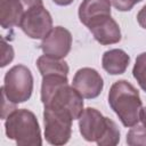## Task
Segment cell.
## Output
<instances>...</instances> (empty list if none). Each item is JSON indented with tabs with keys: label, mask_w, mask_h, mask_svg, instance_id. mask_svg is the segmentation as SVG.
I'll use <instances>...</instances> for the list:
<instances>
[{
	"label": "cell",
	"mask_w": 146,
	"mask_h": 146,
	"mask_svg": "<svg viewBox=\"0 0 146 146\" xmlns=\"http://www.w3.org/2000/svg\"><path fill=\"white\" fill-rule=\"evenodd\" d=\"M56 5H58V6H68V5H71L74 0H52Z\"/></svg>",
	"instance_id": "cell-21"
},
{
	"label": "cell",
	"mask_w": 146,
	"mask_h": 146,
	"mask_svg": "<svg viewBox=\"0 0 146 146\" xmlns=\"http://www.w3.org/2000/svg\"><path fill=\"white\" fill-rule=\"evenodd\" d=\"M143 0H111V3L115 7V9L120 11H129L133 8V6Z\"/></svg>",
	"instance_id": "cell-17"
},
{
	"label": "cell",
	"mask_w": 146,
	"mask_h": 146,
	"mask_svg": "<svg viewBox=\"0 0 146 146\" xmlns=\"http://www.w3.org/2000/svg\"><path fill=\"white\" fill-rule=\"evenodd\" d=\"M24 6L19 0H0V18L3 29L19 25L24 14Z\"/></svg>",
	"instance_id": "cell-11"
},
{
	"label": "cell",
	"mask_w": 146,
	"mask_h": 146,
	"mask_svg": "<svg viewBox=\"0 0 146 146\" xmlns=\"http://www.w3.org/2000/svg\"><path fill=\"white\" fill-rule=\"evenodd\" d=\"M139 121L141 122L143 127L146 129V107H141L139 113Z\"/></svg>",
	"instance_id": "cell-20"
},
{
	"label": "cell",
	"mask_w": 146,
	"mask_h": 146,
	"mask_svg": "<svg viewBox=\"0 0 146 146\" xmlns=\"http://www.w3.org/2000/svg\"><path fill=\"white\" fill-rule=\"evenodd\" d=\"M72 86L86 99H94L98 97L104 88L102 75L91 67H82L76 71L73 76Z\"/></svg>",
	"instance_id": "cell-9"
},
{
	"label": "cell",
	"mask_w": 146,
	"mask_h": 146,
	"mask_svg": "<svg viewBox=\"0 0 146 146\" xmlns=\"http://www.w3.org/2000/svg\"><path fill=\"white\" fill-rule=\"evenodd\" d=\"M36 66L39 68V72L41 75H47V74H68V65L65 60L63 59H57L47 55H42L38 58L36 60Z\"/></svg>",
	"instance_id": "cell-13"
},
{
	"label": "cell",
	"mask_w": 146,
	"mask_h": 146,
	"mask_svg": "<svg viewBox=\"0 0 146 146\" xmlns=\"http://www.w3.org/2000/svg\"><path fill=\"white\" fill-rule=\"evenodd\" d=\"M111 0H82L79 6V18L83 25L102 15H111Z\"/></svg>",
	"instance_id": "cell-12"
},
{
	"label": "cell",
	"mask_w": 146,
	"mask_h": 146,
	"mask_svg": "<svg viewBox=\"0 0 146 146\" xmlns=\"http://www.w3.org/2000/svg\"><path fill=\"white\" fill-rule=\"evenodd\" d=\"M108 104L124 127L131 128L138 124L143 103L139 91L129 81L119 80L112 84L108 91Z\"/></svg>",
	"instance_id": "cell-1"
},
{
	"label": "cell",
	"mask_w": 146,
	"mask_h": 146,
	"mask_svg": "<svg viewBox=\"0 0 146 146\" xmlns=\"http://www.w3.org/2000/svg\"><path fill=\"white\" fill-rule=\"evenodd\" d=\"M31 39H43L52 30V18L43 5L27 8L18 25Z\"/></svg>",
	"instance_id": "cell-6"
},
{
	"label": "cell",
	"mask_w": 146,
	"mask_h": 146,
	"mask_svg": "<svg viewBox=\"0 0 146 146\" xmlns=\"http://www.w3.org/2000/svg\"><path fill=\"white\" fill-rule=\"evenodd\" d=\"M72 114L57 107H44L43 123L44 138L50 145L59 146L66 144L72 135Z\"/></svg>",
	"instance_id": "cell-5"
},
{
	"label": "cell",
	"mask_w": 146,
	"mask_h": 146,
	"mask_svg": "<svg viewBox=\"0 0 146 146\" xmlns=\"http://www.w3.org/2000/svg\"><path fill=\"white\" fill-rule=\"evenodd\" d=\"M72 47V34L71 32L63 27L56 26L48 33L47 36L42 39L40 49L47 56L63 59L71 51Z\"/></svg>",
	"instance_id": "cell-7"
},
{
	"label": "cell",
	"mask_w": 146,
	"mask_h": 146,
	"mask_svg": "<svg viewBox=\"0 0 146 146\" xmlns=\"http://www.w3.org/2000/svg\"><path fill=\"white\" fill-rule=\"evenodd\" d=\"M95 40L103 46L117 43L121 40L120 26L111 15H102L92 18L86 25Z\"/></svg>",
	"instance_id": "cell-8"
},
{
	"label": "cell",
	"mask_w": 146,
	"mask_h": 146,
	"mask_svg": "<svg viewBox=\"0 0 146 146\" xmlns=\"http://www.w3.org/2000/svg\"><path fill=\"white\" fill-rule=\"evenodd\" d=\"M130 63V56L122 49H110L102 57L103 68L112 75L123 74Z\"/></svg>",
	"instance_id": "cell-10"
},
{
	"label": "cell",
	"mask_w": 146,
	"mask_h": 146,
	"mask_svg": "<svg viewBox=\"0 0 146 146\" xmlns=\"http://www.w3.org/2000/svg\"><path fill=\"white\" fill-rule=\"evenodd\" d=\"M33 91V75L25 65L18 64L7 71L1 87L2 96L11 104L24 103Z\"/></svg>",
	"instance_id": "cell-4"
},
{
	"label": "cell",
	"mask_w": 146,
	"mask_h": 146,
	"mask_svg": "<svg viewBox=\"0 0 146 146\" xmlns=\"http://www.w3.org/2000/svg\"><path fill=\"white\" fill-rule=\"evenodd\" d=\"M127 144L130 146H146V129L143 125H133L127 133Z\"/></svg>",
	"instance_id": "cell-15"
},
{
	"label": "cell",
	"mask_w": 146,
	"mask_h": 146,
	"mask_svg": "<svg viewBox=\"0 0 146 146\" xmlns=\"http://www.w3.org/2000/svg\"><path fill=\"white\" fill-rule=\"evenodd\" d=\"M2 56H1V67H5L6 65H8L13 59H14V49L13 47L6 42V40L2 38Z\"/></svg>",
	"instance_id": "cell-16"
},
{
	"label": "cell",
	"mask_w": 146,
	"mask_h": 146,
	"mask_svg": "<svg viewBox=\"0 0 146 146\" xmlns=\"http://www.w3.org/2000/svg\"><path fill=\"white\" fill-rule=\"evenodd\" d=\"M132 75L137 80L139 87L146 92V52H141L137 56L132 68Z\"/></svg>",
	"instance_id": "cell-14"
},
{
	"label": "cell",
	"mask_w": 146,
	"mask_h": 146,
	"mask_svg": "<svg viewBox=\"0 0 146 146\" xmlns=\"http://www.w3.org/2000/svg\"><path fill=\"white\" fill-rule=\"evenodd\" d=\"M79 129L84 140L94 141L99 146H114L120 141L116 123L94 107L83 110L79 117Z\"/></svg>",
	"instance_id": "cell-2"
},
{
	"label": "cell",
	"mask_w": 146,
	"mask_h": 146,
	"mask_svg": "<svg viewBox=\"0 0 146 146\" xmlns=\"http://www.w3.org/2000/svg\"><path fill=\"white\" fill-rule=\"evenodd\" d=\"M137 22H138V24L143 29L146 30V5L138 11V14H137Z\"/></svg>",
	"instance_id": "cell-18"
},
{
	"label": "cell",
	"mask_w": 146,
	"mask_h": 146,
	"mask_svg": "<svg viewBox=\"0 0 146 146\" xmlns=\"http://www.w3.org/2000/svg\"><path fill=\"white\" fill-rule=\"evenodd\" d=\"M5 131L18 146L42 145L41 130L36 116L25 108H15L5 119Z\"/></svg>",
	"instance_id": "cell-3"
},
{
	"label": "cell",
	"mask_w": 146,
	"mask_h": 146,
	"mask_svg": "<svg viewBox=\"0 0 146 146\" xmlns=\"http://www.w3.org/2000/svg\"><path fill=\"white\" fill-rule=\"evenodd\" d=\"M22 2V5L24 6V8H31L34 6H41L43 5V0H19Z\"/></svg>",
	"instance_id": "cell-19"
}]
</instances>
